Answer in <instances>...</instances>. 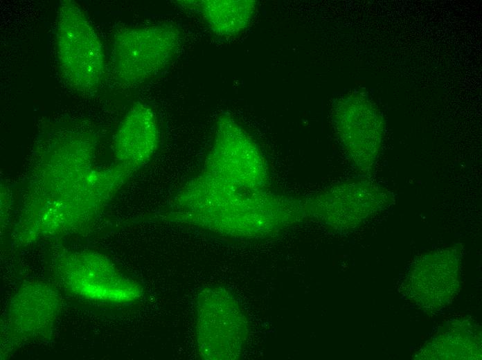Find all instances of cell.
<instances>
[{
  "label": "cell",
  "mask_w": 482,
  "mask_h": 360,
  "mask_svg": "<svg viewBox=\"0 0 482 360\" xmlns=\"http://www.w3.org/2000/svg\"><path fill=\"white\" fill-rule=\"evenodd\" d=\"M181 36L172 25L158 23L127 28L114 37L111 59L116 77L134 84L164 70L179 51Z\"/></svg>",
  "instance_id": "obj_2"
},
{
  "label": "cell",
  "mask_w": 482,
  "mask_h": 360,
  "mask_svg": "<svg viewBox=\"0 0 482 360\" xmlns=\"http://www.w3.org/2000/svg\"><path fill=\"white\" fill-rule=\"evenodd\" d=\"M160 139L157 118L149 106L134 104L122 120L114 138V154L126 170L146 164L156 153Z\"/></svg>",
  "instance_id": "obj_4"
},
{
  "label": "cell",
  "mask_w": 482,
  "mask_h": 360,
  "mask_svg": "<svg viewBox=\"0 0 482 360\" xmlns=\"http://www.w3.org/2000/svg\"><path fill=\"white\" fill-rule=\"evenodd\" d=\"M341 102V123L339 131L343 142L350 152H372L379 145L380 130H375V114L370 102L364 96L354 94L346 96ZM373 151H374L373 150Z\"/></svg>",
  "instance_id": "obj_6"
},
{
  "label": "cell",
  "mask_w": 482,
  "mask_h": 360,
  "mask_svg": "<svg viewBox=\"0 0 482 360\" xmlns=\"http://www.w3.org/2000/svg\"><path fill=\"white\" fill-rule=\"evenodd\" d=\"M64 269V278L73 290L81 295L102 300H127L134 293L110 264L97 256L73 257Z\"/></svg>",
  "instance_id": "obj_5"
},
{
  "label": "cell",
  "mask_w": 482,
  "mask_h": 360,
  "mask_svg": "<svg viewBox=\"0 0 482 360\" xmlns=\"http://www.w3.org/2000/svg\"><path fill=\"white\" fill-rule=\"evenodd\" d=\"M263 169L260 152L247 133L229 116H220L202 170L240 188L258 190Z\"/></svg>",
  "instance_id": "obj_3"
},
{
  "label": "cell",
  "mask_w": 482,
  "mask_h": 360,
  "mask_svg": "<svg viewBox=\"0 0 482 360\" xmlns=\"http://www.w3.org/2000/svg\"><path fill=\"white\" fill-rule=\"evenodd\" d=\"M55 48L60 71L71 87L89 93L98 87L105 69L103 46L87 15L74 1L60 3Z\"/></svg>",
  "instance_id": "obj_1"
},
{
  "label": "cell",
  "mask_w": 482,
  "mask_h": 360,
  "mask_svg": "<svg viewBox=\"0 0 482 360\" xmlns=\"http://www.w3.org/2000/svg\"><path fill=\"white\" fill-rule=\"evenodd\" d=\"M256 10L253 1L204 0L199 10L204 21L215 34L235 35L249 24Z\"/></svg>",
  "instance_id": "obj_7"
}]
</instances>
